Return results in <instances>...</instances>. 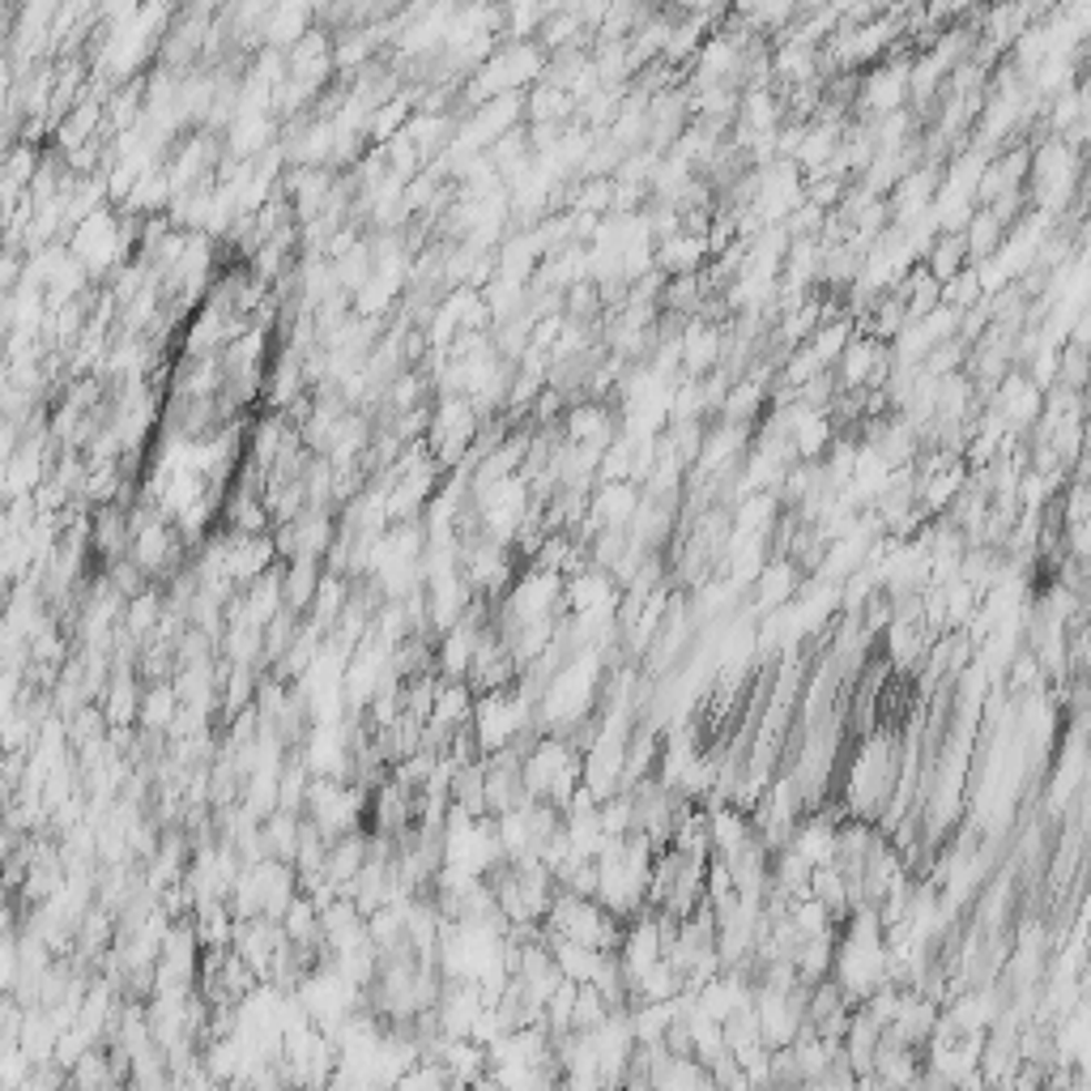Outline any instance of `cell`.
Masks as SVG:
<instances>
[{"label":"cell","mask_w":1091,"mask_h":1091,"mask_svg":"<svg viewBox=\"0 0 1091 1091\" xmlns=\"http://www.w3.org/2000/svg\"><path fill=\"white\" fill-rule=\"evenodd\" d=\"M546 929L559 934V938H572L580 947H593V951H619L623 942V929L628 921H619L614 912H605L598 900H584V896H554L550 904V917Z\"/></svg>","instance_id":"obj_1"},{"label":"cell","mask_w":1091,"mask_h":1091,"mask_svg":"<svg viewBox=\"0 0 1091 1091\" xmlns=\"http://www.w3.org/2000/svg\"><path fill=\"white\" fill-rule=\"evenodd\" d=\"M921 265L934 282H955L963 269H972V256H968V239H963V231H938L934 239L926 244L921 252Z\"/></svg>","instance_id":"obj_2"}]
</instances>
